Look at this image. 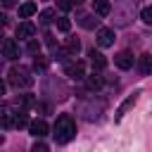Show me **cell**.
Masks as SVG:
<instances>
[{
    "mask_svg": "<svg viewBox=\"0 0 152 152\" xmlns=\"http://www.w3.org/2000/svg\"><path fill=\"white\" fill-rule=\"evenodd\" d=\"M52 135H55L57 145H66L69 140H74V135H76V121H74V116L71 114H59L57 121H55Z\"/></svg>",
    "mask_w": 152,
    "mask_h": 152,
    "instance_id": "cell-1",
    "label": "cell"
},
{
    "mask_svg": "<svg viewBox=\"0 0 152 152\" xmlns=\"http://www.w3.org/2000/svg\"><path fill=\"white\" fill-rule=\"evenodd\" d=\"M7 78H10V83L14 86V88H28L31 83H33V76H31V71L26 69V66H12L10 69V74H7Z\"/></svg>",
    "mask_w": 152,
    "mask_h": 152,
    "instance_id": "cell-2",
    "label": "cell"
},
{
    "mask_svg": "<svg viewBox=\"0 0 152 152\" xmlns=\"http://www.w3.org/2000/svg\"><path fill=\"white\" fill-rule=\"evenodd\" d=\"M78 112L83 114V119H88V121H95V119H100V114H102V104L86 102V104H81V109H78Z\"/></svg>",
    "mask_w": 152,
    "mask_h": 152,
    "instance_id": "cell-3",
    "label": "cell"
},
{
    "mask_svg": "<svg viewBox=\"0 0 152 152\" xmlns=\"http://www.w3.org/2000/svg\"><path fill=\"white\" fill-rule=\"evenodd\" d=\"M133 62H135V57H133V52H131V50H121V52L114 57V64H116L119 69H131V66H133Z\"/></svg>",
    "mask_w": 152,
    "mask_h": 152,
    "instance_id": "cell-4",
    "label": "cell"
},
{
    "mask_svg": "<svg viewBox=\"0 0 152 152\" xmlns=\"http://www.w3.org/2000/svg\"><path fill=\"white\" fill-rule=\"evenodd\" d=\"M36 36V24H31V21H21L19 26H17V38H21V40H31Z\"/></svg>",
    "mask_w": 152,
    "mask_h": 152,
    "instance_id": "cell-5",
    "label": "cell"
},
{
    "mask_svg": "<svg viewBox=\"0 0 152 152\" xmlns=\"http://www.w3.org/2000/svg\"><path fill=\"white\" fill-rule=\"evenodd\" d=\"M2 55H5L7 59H17V57H19V45H17L14 38H5V40H2Z\"/></svg>",
    "mask_w": 152,
    "mask_h": 152,
    "instance_id": "cell-6",
    "label": "cell"
},
{
    "mask_svg": "<svg viewBox=\"0 0 152 152\" xmlns=\"http://www.w3.org/2000/svg\"><path fill=\"white\" fill-rule=\"evenodd\" d=\"M64 74H66L69 78H76V81L86 76V71H83V64H81V62H66V64H64Z\"/></svg>",
    "mask_w": 152,
    "mask_h": 152,
    "instance_id": "cell-7",
    "label": "cell"
},
{
    "mask_svg": "<svg viewBox=\"0 0 152 152\" xmlns=\"http://www.w3.org/2000/svg\"><path fill=\"white\" fill-rule=\"evenodd\" d=\"M97 45L100 48H109V45H114V31L112 28H97Z\"/></svg>",
    "mask_w": 152,
    "mask_h": 152,
    "instance_id": "cell-8",
    "label": "cell"
},
{
    "mask_svg": "<svg viewBox=\"0 0 152 152\" xmlns=\"http://www.w3.org/2000/svg\"><path fill=\"white\" fill-rule=\"evenodd\" d=\"M88 57H90V64H93V69H97V71H100V69H104V66H107V59H104V55H102V52H97L95 48H90V50H88Z\"/></svg>",
    "mask_w": 152,
    "mask_h": 152,
    "instance_id": "cell-9",
    "label": "cell"
},
{
    "mask_svg": "<svg viewBox=\"0 0 152 152\" xmlns=\"http://www.w3.org/2000/svg\"><path fill=\"white\" fill-rule=\"evenodd\" d=\"M28 131H31V135H36V138H43V135H48V124L43 121V119H38V121H31L28 124Z\"/></svg>",
    "mask_w": 152,
    "mask_h": 152,
    "instance_id": "cell-10",
    "label": "cell"
},
{
    "mask_svg": "<svg viewBox=\"0 0 152 152\" xmlns=\"http://www.w3.org/2000/svg\"><path fill=\"white\" fill-rule=\"evenodd\" d=\"M93 12H95L97 17H107V14L112 12V5H109L107 0H93Z\"/></svg>",
    "mask_w": 152,
    "mask_h": 152,
    "instance_id": "cell-11",
    "label": "cell"
},
{
    "mask_svg": "<svg viewBox=\"0 0 152 152\" xmlns=\"http://www.w3.org/2000/svg\"><path fill=\"white\" fill-rule=\"evenodd\" d=\"M102 83H104V78L100 76V74H90V76H86V86H88V90H100L102 88Z\"/></svg>",
    "mask_w": 152,
    "mask_h": 152,
    "instance_id": "cell-12",
    "label": "cell"
},
{
    "mask_svg": "<svg viewBox=\"0 0 152 152\" xmlns=\"http://www.w3.org/2000/svg\"><path fill=\"white\" fill-rule=\"evenodd\" d=\"M135 97H138V93L128 95V97H126V100H124V102L119 104V109H116V119H121V116H124V114H126V112H128V109H131V107L135 104Z\"/></svg>",
    "mask_w": 152,
    "mask_h": 152,
    "instance_id": "cell-13",
    "label": "cell"
},
{
    "mask_svg": "<svg viewBox=\"0 0 152 152\" xmlns=\"http://www.w3.org/2000/svg\"><path fill=\"white\" fill-rule=\"evenodd\" d=\"M97 21H100V19L95 17V12H93V14H83V17H78V24H81L83 28H95Z\"/></svg>",
    "mask_w": 152,
    "mask_h": 152,
    "instance_id": "cell-14",
    "label": "cell"
},
{
    "mask_svg": "<svg viewBox=\"0 0 152 152\" xmlns=\"http://www.w3.org/2000/svg\"><path fill=\"white\" fill-rule=\"evenodd\" d=\"M36 10H38V7H36V2H24V5L19 7V17H21V19H28V17H33V14H36Z\"/></svg>",
    "mask_w": 152,
    "mask_h": 152,
    "instance_id": "cell-15",
    "label": "cell"
},
{
    "mask_svg": "<svg viewBox=\"0 0 152 152\" xmlns=\"http://www.w3.org/2000/svg\"><path fill=\"white\" fill-rule=\"evenodd\" d=\"M14 112H5V114H0V126L2 128H14Z\"/></svg>",
    "mask_w": 152,
    "mask_h": 152,
    "instance_id": "cell-16",
    "label": "cell"
},
{
    "mask_svg": "<svg viewBox=\"0 0 152 152\" xmlns=\"http://www.w3.org/2000/svg\"><path fill=\"white\" fill-rule=\"evenodd\" d=\"M66 50H69V55H76V52L81 50V40H78L76 36H69V38H66Z\"/></svg>",
    "mask_w": 152,
    "mask_h": 152,
    "instance_id": "cell-17",
    "label": "cell"
},
{
    "mask_svg": "<svg viewBox=\"0 0 152 152\" xmlns=\"http://www.w3.org/2000/svg\"><path fill=\"white\" fill-rule=\"evenodd\" d=\"M140 69H142V74H152V55L140 57Z\"/></svg>",
    "mask_w": 152,
    "mask_h": 152,
    "instance_id": "cell-18",
    "label": "cell"
},
{
    "mask_svg": "<svg viewBox=\"0 0 152 152\" xmlns=\"http://www.w3.org/2000/svg\"><path fill=\"white\" fill-rule=\"evenodd\" d=\"M24 126H28V116H26L24 112H19V114L14 116V128H24Z\"/></svg>",
    "mask_w": 152,
    "mask_h": 152,
    "instance_id": "cell-19",
    "label": "cell"
},
{
    "mask_svg": "<svg viewBox=\"0 0 152 152\" xmlns=\"http://www.w3.org/2000/svg\"><path fill=\"white\" fill-rule=\"evenodd\" d=\"M140 19H142L145 24H150V26H152V5H147V7H142V10H140Z\"/></svg>",
    "mask_w": 152,
    "mask_h": 152,
    "instance_id": "cell-20",
    "label": "cell"
},
{
    "mask_svg": "<svg viewBox=\"0 0 152 152\" xmlns=\"http://www.w3.org/2000/svg\"><path fill=\"white\" fill-rule=\"evenodd\" d=\"M33 69H36V71H45V69H48V59L38 55V57L33 59Z\"/></svg>",
    "mask_w": 152,
    "mask_h": 152,
    "instance_id": "cell-21",
    "label": "cell"
},
{
    "mask_svg": "<svg viewBox=\"0 0 152 152\" xmlns=\"http://www.w3.org/2000/svg\"><path fill=\"white\" fill-rule=\"evenodd\" d=\"M55 19V10H43L40 12V24H50Z\"/></svg>",
    "mask_w": 152,
    "mask_h": 152,
    "instance_id": "cell-22",
    "label": "cell"
},
{
    "mask_svg": "<svg viewBox=\"0 0 152 152\" xmlns=\"http://www.w3.org/2000/svg\"><path fill=\"white\" fill-rule=\"evenodd\" d=\"M57 28H59V31H69V28H71L69 17H57Z\"/></svg>",
    "mask_w": 152,
    "mask_h": 152,
    "instance_id": "cell-23",
    "label": "cell"
},
{
    "mask_svg": "<svg viewBox=\"0 0 152 152\" xmlns=\"http://www.w3.org/2000/svg\"><path fill=\"white\" fill-rule=\"evenodd\" d=\"M57 7H59L62 12H66V10H71L74 5H71V0H57Z\"/></svg>",
    "mask_w": 152,
    "mask_h": 152,
    "instance_id": "cell-24",
    "label": "cell"
},
{
    "mask_svg": "<svg viewBox=\"0 0 152 152\" xmlns=\"http://www.w3.org/2000/svg\"><path fill=\"white\" fill-rule=\"evenodd\" d=\"M38 50H40V45L36 40H28V52H38Z\"/></svg>",
    "mask_w": 152,
    "mask_h": 152,
    "instance_id": "cell-25",
    "label": "cell"
},
{
    "mask_svg": "<svg viewBox=\"0 0 152 152\" xmlns=\"http://www.w3.org/2000/svg\"><path fill=\"white\" fill-rule=\"evenodd\" d=\"M45 150H48L45 142H36V145H33V152H45Z\"/></svg>",
    "mask_w": 152,
    "mask_h": 152,
    "instance_id": "cell-26",
    "label": "cell"
},
{
    "mask_svg": "<svg viewBox=\"0 0 152 152\" xmlns=\"http://www.w3.org/2000/svg\"><path fill=\"white\" fill-rule=\"evenodd\" d=\"M0 2H2V7H14L17 0H0Z\"/></svg>",
    "mask_w": 152,
    "mask_h": 152,
    "instance_id": "cell-27",
    "label": "cell"
},
{
    "mask_svg": "<svg viewBox=\"0 0 152 152\" xmlns=\"http://www.w3.org/2000/svg\"><path fill=\"white\" fill-rule=\"evenodd\" d=\"M2 95H5V81L0 78V97H2Z\"/></svg>",
    "mask_w": 152,
    "mask_h": 152,
    "instance_id": "cell-28",
    "label": "cell"
},
{
    "mask_svg": "<svg viewBox=\"0 0 152 152\" xmlns=\"http://www.w3.org/2000/svg\"><path fill=\"white\" fill-rule=\"evenodd\" d=\"M81 2H83V0H71V5H74V7H76V5H81Z\"/></svg>",
    "mask_w": 152,
    "mask_h": 152,
    "instance_id": "cell-29",
    "label": "cell"
},
{
    "mask_svg": "<svg viewBox=\"0 0 152 152\" xmlns=\"http://www.w3.org/2000/svg\"><path fill=\"white\" fill-rule=\"evenodd\" d=\"M2 24H5V14H0V26H2Z\"/></svg>",
    "mask_w": 152,
    "mask_h": 152,
    "instance_id": "cell-30",
    "label": "cell"
},
{
    "mask_svg": "<svg viewBox=\"0 0 152 152\" xmlns=\"http://www.w3.org/2000/svg\"><path fill=\"white\" fill-rule=\"evenodd\" d=\"M0 145H2V135H0Z\"/></svg>",
    "mask_w": 152,
    "mask_h": 152,
    "instance_id": "cell-31",
    "label": "cell"
}]
</instances>
